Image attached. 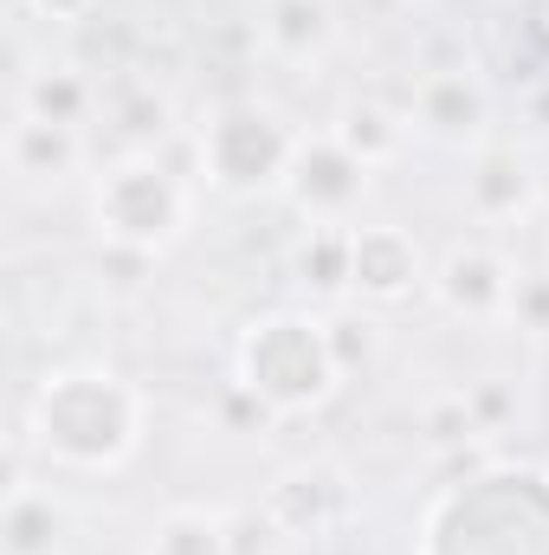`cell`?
I'll return each mask as SVG.
<instances>
[{"mask_svg":"<svg viewBox=\"0 0 549 555\" xmlns=\"http://www.w3.org/2000/svg\"><path fill=\"white\" fill-rule=\"evenodd\" d=\"M304 130L266 104V98H233L220 104L201 137H194V168L214 194L227 201H259V194H278L284 175H291V155H297Z\"/></svg>","mask_w":549,"mask_h":555,"instance_id":"277c9868","label":"cell"},{"mask_svg":"<svg viewBox=\"0 0 549 555\" xmlns=\"http://www.w3.org/2000/svg\"><path fill=\"white\" fill-rule=\"evenodd\" d=\"M104 0H26V13H39V20H52V26H78V20H91Z\"/></svg>","mask_w":549,"mask_h":555,"instance_id":"cb8c5ba5","label":"cell"},{"mask_svg":"<svg viewBox=\"0 0 549 555\" xmlns=\"http://www.w3.org/2000/svg\"><path fill=\"white\" fill-rule=\"evenodd\" d=\"M220 420H227V433H266L278 414L266 408V401H253L240 382H227V395H220Z\"/></svg>","mask_w":549,"mask_h":555,"instance_id":"603a6c76","label":"cell"},{"mask_svg":"<svg viewBox=\"0 0 549 555\" xmlns=\"http://www.w3.org/2000/svg\"><path fill=\"white\" fill-rule=\"evenodd\" d=\"M72 537H78L72 504H65L52 485L26 478V465H20V452H13L7 504H0V555H65Z\"/></svg>","mask_w":549,"mask_h":555,"instance_id":"8fae6325","label":"cell"},{"mask_svg":"<svg viewBox=\"0 0 549 555\" xmlns=\"http://www.w3.org/2000/svg\"><path fill=\"white\" fill-rule=\"evenodd\" d=\"M531 124H544V130H549V91H537V98H531Z\"/></svg>","mask_w":549,"mask_h":555,"instance_id":"d4e9b609","label":"cell"},{"mask_svg":"<svg viewBox=\"0 0 549 555\" xmlns=\"http://www.w3.org/2000/svg\"><path fill=\"white\" fill-rule=\"evenodd\" d=\"M0 155H7V175H13L20 188H65V181L85 175L91 142H85V130H65V124H46V117L13 111Z\"/></svg>","mask_w":549,"mask_h":555,"instance_id":"7c38bea8","label":"cell"},{"mask_svg":"<svg viewBox=\"0 0 549 555\" xmlns=\"http://www.w3.org/2000/svg\"><path fill=\"white\" fill-rule=\"evenodd\" d=\"M330 137L343 142L356 162H369V168H388V162H401V149H408L413 117L401 111V104H388V98L362 91V98H343V104H336V117H330Z\"/></svg>","mask_w":549,"mask_h":555,"instance_id":"9a60e30c","label":"cell"},{"mask_svg":"<svg viewBox=\"0 0 549 555\" xmlns=\"http://www.w3.org/2000/svg\"><path fill=\"white\" fill-rule=\"evenodd\" d=\"M518 7H524L531 20H549V0H518Z\"/></svg>","mask_w":549,"mask_h":555,"instance_id":"484cf974","label":"cell"},{"mask_svg":"<svg viewBox=\"0 0 549 555\" xmlns=\"http://www.w3.org/2000/svg\"><path fill=\"white\" fill-rule=\"evenodd\" d=\"M408 7H420V0H408Z\"/></svg>","mask_w":549,"mask_h":555,"instance_id":"4316f807","label":"cell"},{"mask_svg":"<svg viewBox=\"0 0 549 555\" xmlns=\"http://www.w3.org/2000/svg\"><path fill=\"white\" fill-rule=\"evenodd\" d=\"M149 433V401L130 375L104 362H65L46 369L39 388L26 395L20 414V446L72 478H111L142 452Z\"/></svg>","mask_w":549,"mask_h":555,"instance_id":"6da1fadb","label":"cell"},{"mask_svg":"<svg viewBox=\"0 0 549 555\" xmlns=\"http://www.w3.org/2000/svg\"><path fill=\"white\" fill-rule=\"evenodd\" d=\"M240 524L207 511V504H175L149 524L142 537V555H240Z\"/></svg>","mask_w":549,"mask_h":555,"instance_id":"ac0fdd59","label":"cell"},{"mask_svg":"<svg viewBox=\"0 0 549 555\" xmlns=\"http://www.w3.org/2000/svg\"><path fill=\"white\" fill-rule=\"evenodd\" d=\"M104 124H111V142L117 155H155L162 142L175 137V98L149 78H130L104 98Z\"/></svg>","mask_w":549,"mask_h":555,"instance_id":"e0dca14e","label":"cell"},{"mask_svg":"<svg viewBox=\"0 0 549 555\" xmlns=\"http://www.w3.org/2000/svg\"><path fill=\"white\" fill-rule=\"evenodd\" d=\"M323 330H330V349H336L343 375L369 369V362H375V349H382V330H375L369 317H356V310H330V317H323Z\"/></svg>","mask_w":549,"mask_h":555,"instance_id":"ffe728a7","label":"cell"},{"mask_svg":"<svg viewBox=\"0 0 549 555\" xmlns=\"http://www.w3.org/2000/svg\"><path fill=\"white\" fill-rule=\"evenodd\" d=\"M465 401H472V420H478V433L485 439H505L518 414H524V401H518V388L505 382V375H485V382H472L465 388Z\"/></svg>","mask_w":549,"mask_h":555,"instance_id":"44dd1931","label":"cell"},{"mask_svg":"<svg viewBox=\"0 0 549 555\" xmlns=\"http://www.w3.org/2000/svg\"><path fill=\"white\" fill-rule=\"evenodd\" d=\"M356 511V485L336 459H304V465H284L266 498H259V524L284 537V543H317V537H336Z\"/></svg>","mask_w":549,"mask_h":555,"instance_id":"8992f818","label":"cell"},{"mask_svg":"<svg viewBox=\"0 0 549 555\" xmlns=\"http://www.w3.org/2000/svg\"><path fill=\"white\" fill-rule=\"evenodd\" d=\"M505 323H511L518 336L544 343V336H549V272H518V284H511V310H505Z\"/></svg>","mask_w":549,"mask_h":555,"instance_id":"7402d4cb","label":"cell"},{"mask_svg":"<svg viewBox=\"0 0 549 555\" xmlns=\"http://www.w3.org/2000/svg\"><path fill=\"white\" fill-rule=\"evenodd\" d=\"M408 117H413V137H426L433 149L472 155V149L491 142V85L472 65H433L413 85Z\"/></svg>","mask_w":549,"mask_h":555,"instance_id":"52a82bcc","label":"cell"},{"mask_svg":"<svg viewBox=\"0 0 549 555\" xmlns=\"http://www.w3.org/2000/svg\"><path fill=\"white\" fill-rule=\"evenodd\" d=\"M259 46H266L272 65H291V72L323 65L330 46H336V7L330 0H266Z\"/></svg>","mask_w":549,"mask_h":555,"instance_id":"5bb4252c","label":"cell"},{"mask_svg":"<svg viewBox=\"0 0 549 555\" xmlns=\"http://www.w3.org/2000/svg\"><path fill=\"white\" fill-rule=\"evenodd\" d=\"M511 284H518V266H511L498 246L459 240V246L439 253V266L426 278V297H433L446 317H459V323H505Z\"/></svg>","mask_w":549,"mask_h":555,"instance_id":"ba28073f","label":"cell"},{"mask_svg":"<svg viewBox=\"0 0 549 555\" xmlns=\"http://www.w3.org/2000/svg\"><path fill=\"white\" fill-rule=\"evenodd\" d=\"M369 188H375V168L356 162L330 130H304L297 155H291V175H284V207L304 220V227H356L362 207H369Z\"/></svg>","mask_w":549,"mask_h":555,"instance_id":"5b68a950","label":"cell"},{"mask_svg":"<svg viewBox=\"0 0 549 555\" xmlns=\"http://www.w3.org/2000/svg\"><path fill=\"white\" fill-rule=\"evenodd\" d=\"M426 278H433V266H426V253L408 227H395V220L356 227V304L395 310V304L426 291Z\"/></svg>","mask_w":549,"mask_h":555,"instance_id":"30bf717a","label":"cell"},{"mask_svg":"<svg viewBox=\"0 0 549 555\" xmlns=\"http://www.w3.org/2000/svg\"><path fill=\"white\" fill-rule=\"evenodd\" d=\"M233 382L253 401H266L278 420H297L323 414L349 375H343L317 310H266L233 343Z\"/></svg>","mask_w":549,"mask_h":555,"instance_id":"7a4b0ae2","label":"cell"},{"mask_svg":"<svg viewBox=\"0 0 549 555\" xmlns=\"http://www.w3.org/2000/svg\"><path fill=\"white\" fill-rule=\"evenodd\" d=\"M284 272L310 304H349L356 297V227H304L291 240Z\"/></svg>","mask_w":549,"mask_h":555,"instance_id":"4fadbf2b","label":"cell"},{"mask_svg":"<svg viewBox=\"0 0 549 555\" xmlns=\"http://www.w3.org/2000/svg\"><path fill=\"white\" fill-rule=\"evenodd\" d=\"M194 220V194L181 175H168L162 155H111L91 181V227L98 246H124L162 259L168 246H181Z\"/></svg>","mask_w":549,"mask_h":555,"instance_id":"3957f363","label":"cell"},{"mask_svg":"<svg viewBox=\"0 0 549 555\" xmlns=\"http://www.w3.org/2000/svg\"><path fill=\"white\" fill-rule=\"evenodd\" d=\"M13 111L46 117V124H65V130H85V124L104 111V91H98L78 65H33V72L13 85Z\"/></svg>","mask_w":549,"mask_h":555,"instance_id":"2e32d148","label":"cell"},{"mask_svg":"<svg viewBox=\"0 0 549 555\" xmlns=\"http://www.w3.org/2000/svg\"><path fill=\"white\" fill-rule=\"evenodd\" d=\"M420 439H426L433 459H459V452H485V446H491V439L478 433V420H472L465 388H446V395H426V401H420Z\"/></svg>","mask_w":549,"mask_h":555,"instance_id":"d6986e66","label":"cell"},{"mask_svg":"<svg viewBox=\"0 0 549 555\" xmlns=\"http://www.w3.org/2000/svg\"><path fill=\"white\" fill-rule=\"evenodd\" d=\"M459 201L478 227H511V220H531L544 188H537V168L518 142H485L465 155V181H459Z\"/></svg>","mask_w":549,"mask_h":555,"instance_id":"9c48e42d","label":"cell"}]
</instances>
